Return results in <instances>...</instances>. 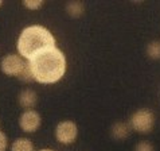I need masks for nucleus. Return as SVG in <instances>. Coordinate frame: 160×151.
Returning a JSON list of instances; mask_svg holds the SVG:
<instances>
[{
  "label": "nucleus",
  "mask_w": 160,
  "mask_h": 151,
  "mask_svg": "<svg viewBox=\"0 0 160 151\" xmlns=\"http://www.w3.org/2000/svg\"><path fill=\"white\" fill-rule=\"evenodd\" d=\"M27 62L34 80L39 84H54L59 81L66 72L65 54L57 46L38 53Z\"/></svg>",
  "instance_id": "f257e3e1"
},
{
  "label": "nucleus",
  "mask_w": 160,
  "mask_h": 151,
  "mask_svg": "<svg viewBox=\"0 0 160 151\" xmlns=\"http://www.w3.org/2000/svg\"><path fill=\"white\" fill-rule=\"evenodd\" d=\"M19 80H22L23 82H32V81H35L34 74H32V72H31V68H30L28 62H26L24 69L22 70V73L19 74Z\"/></svg>",
  "instance_id": "f8f14e48"
},
{
  "label": "nucleus",
  "mask_w": 160,
  "mask_h": 151,
  "mask_svg": "<svg viewBox=\"0 0 160 151\" xmlns=\"http://www.w3.org/2000/svg\"><path fill=\"white\" fill-rule=\"evenodd\" d=\"M23 6L28 10H39L43 6V2H41V0H24Z\"/></svg>",
  "instance_id": "ddd939ff"
},
{
  "label": "nucleus",
  "mask_w": 160,
  "mask_h": 151,
  "mask_svg": "<svg viewBox=\"0 0 160 151\" xmlns=\"http://www.w3.org/2000/svg\"><path fill=\"white\" fill-rule=\"evenodd\" d=\"M135 151H155V150H153V146L149 142L141 140L140 143H137V144H136Z\"/></svg>",
  "instance_id": "4468645a"
},
{
  "label": "nucleus",
  "mask_w": 160,
  "mask_h": 151,
  "mask_svg": "<svg viewBox=\"0 0 160 151\" xmlns=\"http://www.w3.org/2000/svg\"><path fill=\"white\" fill-rule=\"evenodd\" d=\"M83 11H85V7H83V4L81 2H70L66 4V12L73 18L81 16L83 14Z\"/></svg>",
  "instance_id": "9d476101"
},
{
  "label": "nucleus",
  "mask_w": 160,
  "mask_h": 151,
  "mask_svg": "<svg viewBox=\"0 0 160 151\" xmlns=\"http://www.w3.org/2000/svg\"><path fill=\"white\" fill-rule=\"evenodd\" d=\"M42 119L35 109H28L22 113L19 119V126L24 132H35L41 127Z\"/></svg>",
  "instance_id": "423d86ee"
},
{
  "label": "nucleus",
  "mask_w": 160,
  "mask_h": 151,
  "mask_svg": "<svg viewBox=\"0 0 160 151\" xmlns=\"http://www.w3.org/2000/svg\"><path fill=\"white\" fill-rule=\"evenodd\" d=\"M26 66V61L18 54H8L3 57L2 62H0V68L2 72L7 76H18L22 73V70Z\"/></svg>",
  "instance_id": "39448f33"
},
{
  "label": "nucleus",
  "mask_w": 160,
  "mask_h": 151,
  "mask_svg": "<svg viewBox=\"0 0 160 151\" xmlns=\"http://www.w3.org/2000/svg\"><path fill=\"white\" fill-rule=\"evenodd\" d=\"M78 127L72 120H63L58 123L55 128V138L62 144H72L77 139Z\"/></svg>",
  "instance_id": "20e7f679"
},
{
  "label": "nucleus",
  "mask_w": 160,
  "mask_h": 151,
  "mask_svg": "<svg viewBox=\"0 0 160 151\" xmlns=\"http://www.w3.org/2000/svg\"><path fill=\"white\" fill-rule=\"evenodd\" d=\"M2 4H3V2H0V7H2Z\"/></svg>",
  "instance_id": "f3484780"
},
{
  "label": "nucleus",
  "mask_w": 160,
  "mask_h": 151,
  "mask_svg": "<svg viewBox=\"0 0 160 151\" xmlns=\"http://www.w3.org/2000/svg\"><path fill=\"white\" fill-rule=\"evenodd\" d=\"M39 151H54V150H48V148H44V150H39Z\"/></svg>",
  "instance_id": "dca6fc26"
},
{
  "label": "nucleus",
  "mask_w": 160,
  "mask_h": 151,
  "mask_svg": "<svg viewBox=\"0 0 160 151\" xmlns=\"http://www.w3.org/2000/svg\"><path fill=\"white\" fill-rule=\"evenodd\" d=\"M7 144H8L7 135L4 134V132L0 131V151H6L7 150Z\"/></svg>",
  "instance_id": "2eb2a0df"
},
{
  "label": "nucleus",
  "mask_w": 160,
  "mask_h": 151,
  "mask_svg": "<svg viewBox=\"0 0 160 151\" xmlns=\"http://www.w3.org/2000/svg\"><path fill=\"white\" fill-rule=\"evenodd\" d=\"M129 126L139 134H149L155 126V115L149 109H139L131 116Z\"/></svg>",
  "instance_id": "7ed1b4c3"
},
{
  "label": "nucleus",
  "mask_w": 160,
  "mask_h": 151,
  "mask_svg": "<svg viewBox=\"0 0 160 151\" xmlns=\"http://www.w3.org/2000/svg\"><path fill=\"white\" fill-rule=\"evenodd\" d=\"M147 54L152 60H160V41H152L147 46Z\"/></svg>",
  "instance_id": "9b49d317"
},
{
  "label": "nucleus",
  "mask_w": 160,
  "mask_h": 151,
  "mask_svg": "<svg viewBox=\"0 0 160 151\" xmlns=\"http://www.w3.org/2000/svg\"><path fill=\"white\" fill-rule=\"evenodd\" d=\"M55 46V38L46 27L39 24L26 27L18 39V51L24 60H31L34 55L46 49Z\"/></svg>",
  "instance_id": "f03ea898"
},
{
  "label": "nucleus",
  "mask_w": 160,
  "mask_h": 151,
  "mask_svg": "<svg viewBox=\"0 0 160 151\" xmlns=\"http://www.w3.org/2000/svg\"><path fill=\"white\" fill-rule=\"evenodd\" d=\"M131 126L129 123H124V122H117L114 123L112 128H110V134H112V138L117 140H122L125 139V138L129 136L131 134Z\"/></svg>",
  "instance_id": "6e6552de"
},
{
  "label": "nucleus",
  "mask_w": 160,
  "mask_h": 151,
  "mask_svg": "<svg viewBox=\"0 0 160 151\" xmlns=\"http://www.w3.org/2000/svg\"><path fill=\"white\" fill-rule=\"evenodd\" d=\"M11 151H34V144L27 138H18L11 146Z\"/></svg>",
  "instance_id": "1a4fd4ad"
},
{
  "label": "nucleus",
  "mask_w": 160,
  "mask_h": 151,
  "mask_svg": "<svg viewBox=\"0 0 160 151\" xmlns=\"http://www.w3.org/2000/svg\"><path fill=\"white\" fill-rule=\"evenodd\" d=\"M37 103H38V95L35 93V91L30 89V88L22 91V93L19 95V104L22 108H24L26 111L32 109L37 105Z\"/></svg>",
  "instance_id": "0eeeda50"
}]
</instances>
